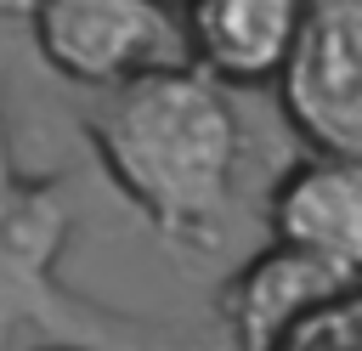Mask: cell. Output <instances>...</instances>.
<instances>
[{
	"label": "cell",
	"instance_id": "6da1fadb",
	"mask_svg": "<svg viewBox=\"0 0 362 351\" xmlns=\"http://www.w3.org/2000/svg\"><path fill=\"white\" fill-rule=\"evenodd\" d=\"M90 142L119 192L170 243H215L232 204L238 113L209 68L158 62L107 85L90 113Z\"/></svg>",
	"mask_w": 362,
	"mask_h": 351
},
{
	"label": "cell",
	"instance_id": "7a4b0ae2",
	"mask_svg": "<svg viewBox=\"0 0 362 351\" xmlns=\"http://www.w3.org/2000/svg\"><path fill=\"white\" fill-rule=\"evenodd\" d=\"M62 243V176H23L6 153L0 113V351H209L198 340L158 328L153 317H124L68 294L57 283Z\"/></svg>",
	"mask_w": 362,
	"mask_h": 351
},
{
	"label": "cell",
	"instance_id": "3957f363",
	"mask_svg": "<svg viewBox=\"0 0 362 351\" xmlns=\"http://www.w3.org/2000/svg\"><path fill=\"white\" fill-rule=\"evenodd\" d=\"M277 91L311 153L362 159V0H305Z\"/></svg>",
	"mask_w": 362,
	"mask_h": 351
},
{
	"label": "cell",
	"instance_id": "277c9868",
	"mask_svg": "<svg viewBox=\"0 0 362 351\" xmlns=\"http://www.w3.org/2000/svg\"><path fill=\"white\" fill-rule=\"evenodd\" d=\"M40 57L79 85H119L141 68L181 62L187 34L170 23L164 0H34Z\"/></svg>",
	"mask_w": 362,
	"mask_h": 351
},
{
	"label": "cell",
	"instance_id": "5b68a950",
	"mask_svg": "<svg viewBox=\"0 0 362 351\" xmlns=\"http://www.w3.org/2000/svg\"><path fill=\"white\" fill-rule=\"evenodd\" d=\"M362 272L317 255V249H300V243H272L266 255H255L232 289H226V328H232V345L238 351H277V340L311 317L317 306L339 300L345 289H356Z\"/></svg>",
	"mask_w": 362,
	"mask_h": 351
},
{
	"label": "cell",
	"instance_id": "8992f818",
	"mask_svg": "<svg viewBox=\"0 0 362 351\" xmlns=\"http://www.w3.org/2000/svg\"><path fill=\"white\" fill-rule=\"evenodd\" d=\"M305 0H187V51L232 85L277 79L294 57Z\"/></svg>",
	"mask_w": 362,
	"mask_h": 351
},
{
	"label": "cell",
	"instance_id": "52a82bcc",
	"mask_svg": "<svg viewBox=\"0 0 362 351\" xmlns=\"http://www.w3.org/2000/svg\"><path fill=\"white\" fill-rule=\"evenodd\" d=\"M272 232L362 272V159L311 153L272 192Z\"/></svg>",
	"mask_w": 362,
	"mask_h": 351
},
{
	"label": "cell",
	"instance_id": "ba28073f",
	"mask_svg": "<svg viewBox=\"0 0 362 351\" xmlns=\"http://www.w3.org/2000/svg\"><path fill=\"white\" fill-rule=\"evenodd\" d=\"M277 351H362V283L317 306L311 317H300L277 340Z\"/></svg>",
	"mask_w": 362,
	"mask_h": 351
},
{
	"label": "cell",
	"instance_id": "9c48e42d",
	"mask_svg": "<svg viewBox=\"0 0 362 351\" xmlns=\"http://www.w3.org/2000/svg\"><path fill=\"white\" fill-rule=\"evenodd\" d=\"M164 6H187V0H164Z\"/></svg>",
	"mask_w": 362,
	"mask_h": 351
}]
</instances>
